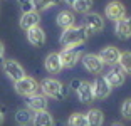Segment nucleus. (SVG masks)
Instances as JSON below:
<instances>
[{"label": "nucleus", "instance_id": "nucleus-1", "mask_svg": "<svg viewBox=\"0 0 131 126\" xmlns=\"http://www.w3.org/2000/svg\"><path fill=\"white\" fill-rule=\"evenodd\" d=\"M89 35L86 34V29L81 25H72L69 27V29H64L61 34V39H59V42H61V46L64 47H79L82 46L86 40H88Z\"/></svg>", "mask_w": 131, "mask_h": 126}, {"label": "nucleus", "instance_id": "nucleus-2", "mask_svg": "<svg viewBox=\"0 0 131 126\" xmlns=\"http://www.w3.org/2000/svg\"><path fill=\"white\" fill-rule=\"evenodd\" d=\"M39 86H40V89L44 91V94H46L47 98L57 99V101H62L66 96H67V92H69L67 88L62 86L57 79H44Z\"/></svg>", "mask_w": 131, "mask_h": 126}, {"label": "nucleus", "instance_id": "nucleus-3", "mask_svg": "<svg viewBox=\"0 0 131 126\" xmlns=\"http://www.w3.org/2000/svg\"><path fill=\"white\" fill-rule=\"evenodd\" d=\"M81 57H82L81 47H66V49H62V52H59L62 67H74Z\"/></svg>", "mask_w": 131, "mask_h": 126}, {"label": "nucleus", "instance_id": "nucleus-4", "mask_svg": "<svg viewBox=\"0 0 131 126\" xmlns=\"http://www.w3.org/2000/svg\"><path fill=\"white\" fill-rule=\"evenodd\" d=\"M82 27L86 29V34L88 35H94L104 29V20L99 14H86L84 25Z\"/></svg>", "mask_w": 131, "mask_h": 126}, {"label": "nucleus", "instance_id": "nucleus-5", "mask_svg": "<svg viewBox=\"0 0 131 126\" xmlns=\"http://www.w3.org/2000/svg\"><path fill=\"white\" fill-rule=\"evenodd\" d=\"M39 89H40V86L37 84V81L32 79V77H24V79L17 81L15 82V91L19 92L20 96H32V94H37Z\"/></svg>", "mask_w": 131, "mask_h": 126}, {"label": "nucleus", "instance_id": "nucleus-6", "mask_svg": "<svg viewBox=\"0 0 131 126\" xmlns=\"http://www.w3.org/2000/svg\"><path fill=\"white\" fill-rule=\"evenodd\" d=\"M2 64H4L5 74H7V76L14 81V82H17V81H20V79H24V77H25V71H24V67L17 61L7 59V61H4Z\"/></svg>", "mask_w": 131, "mask_h": 126}, {"label": "nucleus", "instance_id": "nucleus-7", "mask_svg": "<svg viewBox=\"0 0 131 126\" xmlns=\"http://www.w3.org/2000/svg\"><path fill=\"white\" fill-rule=\"evenodd\" d=\"M106 17L109 20H116L118 22L119 19L126 17V7L121 2H118V0H113V2H109L106 5Z\"/></svg>", "mask_w": 131, "mask_h": 126}, {"label": "nucleus", "instance_id": "nucleus-8", "mask_svg": "<svg viewBox=\"0 0 131 126\" xmlns=\"http://www.w3.org/2000/svg\"><path fill=\"white\" fill-rule=\"evenodd\" d=\"M82 64H84V67L91 74H101L103 72V67H104L103 61L97 57L96 54H84L82 56Z\"/></svg>", "mask_w": 131, "mask_h": 126}, {"label": "nucleus", "instance_id": "nucleus-9", "mask_svg": "<svg viewBox=\"0 0 131 126\" xmlns=\"http://www.w3.org/2000/svg\"><path fill=\"white\" fill-rule=\"evenodd\" d=\"M109 92H111V86L108 84V81L104 79V76H97L93 84L94 99H104V98L109 96Z\"/></svg>", "mask_w": 131, "mask_h": 126}, {"label": "nucleus", "instance_id": "nucleus-10", "mask_svg": "<svg viewBox=\"0 0 131 126\" xmlns=\"http://www.w3.org/2000/svg\"><path fill=\"white\" fill-rule=\"evenodd\" d=\"M124 76H126V74L123 72V69L116 64L108 71V74L104 76V79L108 81V84L111 88H118V86H123L124 84Z\"/></svg>", "mask_w": 131, "mask_h": 126}, {"label": "nucleus", "instance_id": "nucleus-11", "mask_svg": "<svg viewBox=\"0 0 131 126\" xmlns=\"http://www.w3.org/2000/svg\"><path fill=\"white\" fill-rule=\"evenodd\" d=\"M119 50L116 49V47H104L103 50L99 52V56L97 57L103 61V64H108V66H116L118 64V61H119Z\"/></svg>", "mask_w": 131, "mask_h": 126}, {"label": "nucleus", "instance_id": "nucleus-12", "mask_svg": "<svg viewBox=\"0 0 131 126\" xmlns=\"http://www.w3.org/2000/svg\"><path fill=\"white\" fill-rule=\"evenodd\" d=\"M27 39L34 47H44L46 46V32H44L39 25L29 29L27 30Z\"/></svg>", "mask_w": 131, "mask_h": 126}, {"label": "nucleus", "instance_id": "nucleus-13", "mask_svg": "<svg viewBox=\"0 0 131 126\" xmlns=\"http://www.w3.org/2000/svg\"><path fill=\"white\" fill-rule=\"evenodd\" d=\"M116 35L121 40H126L131 37V17H123L116 22Z\"/></svg>", "mask_w": 131, "mask_h": 126}, {"label": "nucleus", "instance_id": "nucleus-14", "mask_svg": "<svg viewBox=\"0 0 131 126\" xmlns=\"http://www.w3.org/2000/svg\"><path fill=\"white\" fill-rule=\"evenodd\" d=\"M39 22H40V15H39V12H27V14H22V17H20V29L22 30H29V29H32V27L39 25Z\"/></svg>", "mask_w": 131, "mask_h": 126}, {"label": "nucleus", "instance_id": "nucleus-15", "mask_svg": "<svg viewBox=\"0 0 131 126\" xmlns=\"http://www.w3.org/2000/svg\"><path fill=\"white\" fill-rule=\"evenodd\" d=\"M77 92V98H79V101L84 104L91 103V101L94 99V94H93V84L89 82V81H82L81 86L76 89Z\"/></svg>", "mask_w": 131, "mask_h": 126}, {"label": "nucleus", "instance_id": "nucleus-16", "mask_svg": "<svg viewBox=\"0 0 131 126\" xmlns=\"http://www.w3.org/2000/svg\"><path fill=\"white\" fill-rule=\"evenodd\" d=\"M27 106L29 109H32L35 113V111H46L47 108V99H46V96L42 94H32L29 96V99H27Z\"/></svg>", "mask_w": 131, "mask_h": 126}, {"label": "nucleus", "instance_id": "nucleus-17", "mask_svg": "<svg viewBox=\"0 0 131 126\" xmlns=\"http://www.w3.org/2000/svg\"><path fill=\"white\" fill-rule=\"evenodd\" d=\"M54 118L47 111H35L32 114V124L34 126H52Z\"/></svg>", "mask_w": 131, "mask_h": 126}, {"label": "nucleus", "instance_id": "nucleus-18", "mask_svg": "<svg viewBox=\"0 0 131 126\" xmlns=\"http://www.w3.org/2000/svg\"><path fill=\"white\" fill-rule=\"evenodd\" d=\"M57 25L61 27L62 30L64 29H69V27H72L74 24H76V17H74V14L71 10H61L57 14Z\"/></svg>", "mask_w": 131, "mask_h": 126}, {"label": "nucleus", "instance_id": "nucleus-19", "mask_svg": "<svg viewBox=\"0 0 131 126\" xmlns=\"http://www.w3.org/2000/svg\"><path fill=\"white\" fill-rule=\"evenodd\" d=\"M46 69H47V72H50V74H57V72H61L62 66H61L59 54L50 52L49 56H47V57H46Z\"/></svg>", "mask_w": 131, "mask_h": 126}, {"label": "nucleus", "instance_id": "nucleus-20", "mask_svg": "<svg viewBox=\"0 0 131 126\" xmlns=\"http://www.w3.org/2000/svg\"><path fill=\"white\" fill-rule=\"evenodd\" d=\"M86 121L88 126H101L104 121V114L101 109H89L86 113Z\"/></svg>", "mask_w": 131, "mask_h": 126}, {"label": "nucleus", "instance_id": "nucleus-21", "mask_svg": "<svg viewBox=\"0 0 131 126\" xmlns=\"http://www.w3.org/2000/svg\"><path fill=\"white\" fill-rule=\"evenodd\" d=\"M118 66L123 69L124 74H131V52H121L119 54V61H118Z\"/></svg>", "mask_w": 131, "mask_h": 126}, {"label": "nucleus", "instance_id": "nucleus-22", "mask_svg": "<svg viewBox=\"0 0 131 126\" xmlns=\"http://www.w3.org/2000/svg\"><path fill=\"white\" fill-rule=\"evenodd\" d=\"M91 7H93V0H76L72 4V8L77 14H89Z\"/></svg>", "mask_w": 131, "mask_h": 126}, {"label": "nucleus", "instance_id": "nucleus-23", "mask_svg": "<svg viewBox=\"0 0 131 126\" xmlns=\"http://www.w3.org/2000/svg\"><path fill=\"white\" fill-rule=\"evenodd\" d=\"M62 0H34V10H46L49 7H54V5H59Z\"/></svg>", "mask_w": 131, "mask_h": 126}, {"label": "nucleus", "instance_id": "nucleus-24", "mask_svg": "<svg viewBox=\"0 0 131 126\" xmlns=\"http://www.w3.org/2000/svg\"><path fill=\"white\" fill-rule=\"evenodd\" d=\"M67 124L69 126H88L86 114H82V113H74V114H71Z\"/></svg>", "mask_w": 131, "mask_h": 126}, {"label": "nucleus", "instance_id": "nucleus-25", "mask_svg": "<svg viewBox=\"0 0 131 126\" xmlns=\"http://www.w3.org/2000/svg\"><path fill=\"white\" fill-rule=\"evenodd\" d=\"M15 121L19 123V124H29V123L32 121V114L29 109H19L15 113Z\"/></svg>", "mask_w": 131, "mask_h": 126}, {"label": "nucleus", "instance_id": "nucleus-26", "mask_svg": "<svg viewBox=\"0 0 131 126\" xmlns=\"http://www.w3.org/2000/svg\"><path fill=\"white\" fill-rule=\"evenodd\" d=\"M22 14H27V12H34V0H17Z\"/></svg>", "mask_w": 131, "mask_h": 126}, {"label": "nucleus", "instance_id": "nucleus-27", "mask_svg": "<svg viewBox=\"0 0 131 126\" xmlns=\"http://www.w3.org/2000/svg\"><path fill=\"white\" fill-rule=\"evenodd\" d=\"M121 114L126 119H131V99H126L121 106Z\"/></svg>", "mask_w": 131, "mask_h": 126}, {"label": "nucleus", "instance_id": "nucleus-28", "mask_svg": "<svg viewBox=\"0 0 131 126\" xmlns=\"http://www.w3.org/2000/svg\"><path fill=\"white\" fill-rule=\"evenodd\" d=\"M81 82H82V81H79V79H72V82H71V88H72L74 91H76V89L79 88V86H81Z\"/></svg>", "mask_w": 131, "mask_h": 126}, {"label": "nucleus", "instance_id": "nucleus-29", "mask_svg": "<svg viewBox=\"0 0 131 126\" xmlns=\"http://www.w3.org/2000/svg\"><path fill=\"white\" fill-rule=\"evenodd\" d=\"M4 54H5V47H4V44L0 42V62H4Z\"/></svg>", "mask_w": 131, "mask_h": 126}, {"label": "nucleus", "instance_id": "nucleus-30", "mask_svg": "<svg viewBox=\"0 0 131 126\" xmlns=\"http://www.w3.org/2000/svg\"><path fill=\"white\" fill-rule=\"evenodd\" d=\"M2 123H4V109L0 108V124H2Z\"/></svg>", "mask_w": 131, "mask_h": 126}, {"label": "nucleus", "instance_id": "nucleus-31", "mask_svg": "<svg viewBox=\"0 0 131 126\" xmlns=\"http://www.w3.org/2000/svg\"><path fill=\"white\" fill-rule=\"evenodd\" d=\"M111 126H124V124H123V123H118V121H114Z\"/></svg>", "mask_w": 131, "mask_h": 126}, {"label": "nucleus", "instance_id": "nucleus-32", "mask_svg": "<svg viewBox=\"0 0 131 126\" xmlns=\"http://www.w3.org/2000/svg\"><path fill=\"white\" fill-rule=\"evenodd\" d=\"M64 2H66V4H69V5H72L74 2H76V0H64Z\"/></svg>", "mask_w": 131, "mask_h": 126}, {"label": "nucleus", "instance_id": "nucleus-33", "mask_svg": "<svg viewBox=\"0 0 131 126\" xmlns=\"http://www.w3.org/2000/svg\"><path fill=\"white\" fill-rule=\"evenodd\" d=\"M52 126H62V123H61V121H57V123H52Z\"/></svg>", "mask_w": 131, "mask_h": 126}, {"label": "nucleus", "instance_id": "nucleus-34", "mask_svg": "<svg viewBox=\"0 0 131 126\" xmlns=\"http://www.w3.org/2000/svg\"><path fill=\"white\" fill-rule=\"evenodd\" d=\"M19 126H29V124H19Z\"/></svg>", "mask_w": 131, "mask_h": 126}]
</instances>
